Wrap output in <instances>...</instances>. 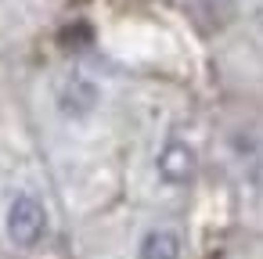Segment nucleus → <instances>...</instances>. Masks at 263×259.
Segmentation results:
<instances>
[{"label":"nucleus","mask_w":263,"mask_h":259,"mask_svg":"<svg viewBox=\"0 0 263 259\" xmlns=\"http://www.w3.org/2000/svg\"><path fill=\"white\" fill-rule=\"evenodd\" d=\"M98 101H101V90H98V83L87 79V76H69V79L58 87V108H62V115H69V119H87V115L98 108Z\"/></svg>","instance_id":"obj_3"},{"label":"nucleus","mask_w":263,"mask_h":259,"mask_svg":"<svg viewBox=\"0 0 263 259\" xmlns=\"http://www.w3.org/2000/svg\"><path fill=\"white\" fill-rule=\"evenodd\" d=\"M137 259H184L180 234L170 227H152L137 245Z\"/></svg>","instance_id":"obj_4"},{"label":"nucleus","mask_w":263,"mask_h":259,"mask_svg":"<svg viewBox=\"0 0 263 259\" xmlns=\"http://www.w3.org/2000/svg\"><path fill=\"white\" fill-rule=\"evenodd\" d=\"M47 209L36 194L29 191H18L11 202H8V212H4V230H8V241L15 248H36L44 237H47Z\"/></svg>","instance_id":"obj_1"},{"label":"nucleus","mask_w":263,"mask_h":259,"mask_svg":"<svg viewBox=\"0 0 263 259\" xmlns=\"http://www.w3.org/2000/svg\"><path fill=\"white\" fill-rule=\"evenodd\" d=\"M195 169H198V155H195V148L184 137H170L159 148V155H155V173L170 187H184L195 176Z\"/></svg>","instance_id":"obj_2"}]
</instances>
